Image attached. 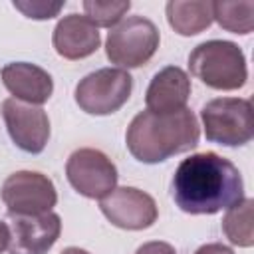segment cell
Here are the masks:
<instances>
[{"instance_id": "6da1fadb", "label": "cell", "mask_w": 254, "mask_h": 254, "mask_svg": "<svg viewBox=\"0 0 254 254\" xmlns=\"http://www.w3.org/2000/svg\"><path fill=\"white\" fill-rule=\"evenodd\" d=\"M171 192L183 212L214 214L244 198V183L234 163L206 151L181 161L173 175Z\"/></svg>"}, {"instance_id": "7a4b0ae2", "label": "cell", "mask_w": 254, "mask_h": 254, "mask_svg": "<svg viewBox=\"0 0 254 254\" xmlns=\"http://www.w3.org/2000/svg\"><path fill=\"white\" fill-rule=\"evenodd\" d=\"M198 137V121L194 113L185 107L175 113H137L127 127L125 143L137 161L155 165L173 155L194 149Z\"/></svg>"}, {"instance_id": "3957f363", "label": "cell", "mask_w": 254, "mask_h": 254, "mask_svg": "<svg viewBox=\"0 0 254 254\" xmlns=\"http://www.w3.org/2000/svg\"><path fill=\"white\" fill-rule=\"evenodd\" d=\"M190 73L204 85L220 91L240 89L248 79L246 58L234 42L208 40L189 56Z\"/></svg>"}, {"instance_id": "277c9868", "label": "cell", "mask_w": 254, "mask_h": 254, "mask_svg": "<svg viewBox=\"0 0 254 254\" xmlns=\"http://www.w3.org/2000/svg\"><path fill=\"white\" fill-rule=\"evenodd\" d=\"M204 135L208 141L240 147L250 143L254 137V115L250 99L240 97H218L210 99L200 109Z\"/></svg>"}, {"instance_id": "5b68a950", "label": "cell", "mask_w": 254, "mask_h": 254, "mask_svg": "<svg viewBox=\"0 0 254 254\" xmlns=\"http://www.w3.org/2000/svg\"><path fill=\"white\" fill-rule=\"evenodd\" d=\"M157 26L143 16H129L111 28L105 42V54L119 67H139L147 64L159 48Z\"/></svg>"}, {"instance_id": "8992f818", "label": "cell", "mask_w": 254, "mask_h": 254, "mask_svg": "<svg viewBox=\"0 0 254 254\" xmlns=\"http://www.w3.org/2000/svg\"><path fill=\"white\" fill-rule=\"evenodd\" d=\"M133 89V77L121 67H101L87 73L75 85V103L89 115L119 111Z\"/></svg>"}, {"instance_id": "52a82bcc", "label": "cell", "mask_w": 254, "mask_h": 254, "mask_svg": "<svg viewBox=\"0 0 254 254\" xmlns=\"http://www.w3.org/2000/svg\"><path fill=\"white\" fill-rule=\"evenodd\" d=\"M0 194L8 214H44L50 212L58 202V192L52 179L36 171L12 173L4 181Z\"/></svg>"}, {"instance_id": "ba28073f", "label": "cell", "mask_w": 254, "mask_h": 254, "mask_svg": "<svg viewBox=\"0 0 254 254\" xmlns=\"http://www.w3.org/2000/svg\"><path fill=\"white\" fill-rule=\"evenodd\" d=\"M69 185L87 198H103L117 185V169L111 159L97 149H77L65 163Z\"/></svg>"}, {"instance_id": "9c48e42d", "label": "cell", "mask_w": 254, "mask_h": 254, "mask_svg": "<svg viewBox=\"0 0 254 254\" xmlns=\"http://www.w3.org/2000/svg\"><path fill=\"white\" fill-rule=\"evenodd\" d=\"M99 208L111 224L125 230L149 228L159 216L153 196L135 187L113 189L107 196L99 200Z\"/></svg>"}, {"instance_id": "30bf717a", "label": "cell", "mask_w": 254, "mask_h": 254, "mask_svg": "<svg viewBox=\"0 0 254 254\" xmlns=\"http://www.w3.org/2000/svg\"><path fill=\"white\" fill-rule=\"evenodd\" d=\"M2 119L16 147L32 155L44 151L50 139V119L42 107L10 97L2 103Z\"/></svg>"}, {"instance_id": "8fae6325", "label": "cell", "mask_w": 254, "mask_h": 254, "mask_svg": "<svg viewBox=\"0 0 254 254\" xmlns=\"http://www.w3.org/2000/svg\"><path fill=\"white\" fill-rule=\"evenodd\" d=\"M10 216V254H46L62 232V220L56 212L44 214H8Z\"/></svg>"}, {"instance_id": "7c38bea8", "label": "cell", "mask_w": 254, "mask_h": 254, "mask_svg": "<svg viewBox=\"0 0 254 254\" xmlns=\"http://www.w3.org/2000/svg\"><path fill=\"white\" fill-rule=\"evenodd\" d=\"M2 83L14 95V99L42 105L54 93L52 75L36 64L28 62H12L2 67Z\"/></svg>"}, {"instance_id": "4fadbf2b", "label": "cell", "mask_w": 254, "mask_h": 254, "mask_svg": "<svg viewBox=\"0 0 254 254\" xmlns=\"http://www.w3.org/2000/svg\"><path fill=\"white\" fill-rule=\"evenodd\" d=\"M190 95V79L185 69L167 65L157 71L147 87L145 103L153 113H175L185 109Z\"/></svg>"}, {"instance_id": "5bb4252c", "label": "cell", "mask_w": 254, "mask_h": 254, "mask_svg": "<svg viewBox=\"0 0 254 254\" xmlns=\"http://www.w3.org/2000/svg\"><path fill=\"white\" fill-rule=\"evenodd\" d=\"M54 48L56 52L65 60H81L91 56L99 44V32L97 28L79 14H67L64 16L58 26L54 28Z\"/></svg>"}, {"instance_id": "9a60e30c", "label": "cell", "mask_w": 254, "mask_h": 254, "mask_svg": "<svg viewBox=\"0 0 254 254\" xmlns=\"http://www.w3.org/2000/svg\"><path fill=\"white\" fill-rule=\"evenodd\" d=\"M167 20L181 36H194L212 24V2L206 0H171L167 2Z\"/></svg>"}, {"instance_id": "2e32d148", "label": "cell", "mask_w": 254, "mask_h": 254, "mask_svg": "<svg viewBox=\"0 0 254 254\" xmlns=\"http://www.w3.org/2000/svg\"><path fill=\"white\" fill-rule=\"evenodd\" d=\"M252 198H242L238 204L230 206L222 218V230L226 238L242 248H250L254 244V230H252Z\"/></svg>"}, {"instance_id": "e0dca14e", "label": "cell", "mask_w": 254, "mask_h": 254, "mask_svg": "<svg viewBox=\"0 0 254 254\" xmlns=\"http://www.w3.org/2000/svg\"><path fill=\"white\" fill-rule=\"evenodd\" d=\"M212 20L232 34H250L254 28V2H212Z\"/></svg>"}, {"instance_id": "ac0fdd59", "label": "cell", "mask_w": 254, "mask_h": 254, "mask_svg": "<svg viewBox=\"0 0 254 254\" xmlns=\"http://www.w3.org/2000/svg\"><path fill=\"white\" fill-rule=\"evenodd\" d=\"M131 2L129 0H85L83 2V10H85V18L97 28H111L117 26L123 16L129 12Z\"/></svg>"}, {"instance_id": "d6986e66", "label": "cell", "mask_w": 254, "mask_h": 254, "mask_svg": "<svg viewBox=\"0 0 254 254\" xmlns=\"http://www.w3.org/2000/svg\"><path fill=\"white\" fill-rule=\"evenodd\" d=\"M14 8L20 10L24 16L34 20H50L60 14L64 2H50V0H14Z\"/></svg>"}, {"instance_id": "ffe728a7", "label": "cell", "mask_w": 254, "mask_h": 254, "mask_svg": "<svg viewBox=\"0 0 254 254\" xmlns=\"http://www.w3.org/2000/svg\"><path fill=\"white\" fill-rule=\"evenodd\" d=\"M135 254H177V252H175V248L171 244L155 240V242H147V244L139 246Z\"/></svg>"}, {"instance_id": "44dd1931", "label": "cell", "mask_w": 254, "mask_h": 254, "mask_svg": "<svg viewBox=\"0 0 254 254\" xmlns=\"http://www.w3.org/2000/svg\"><path fill=\"white\" fill-rule=\"evenodd\" d=\"M194 254H234L228 246H224V244H220V242H210V244H204V246H200Z\"/></svg>"}, {"instance_id": "7402d4cb", "label": "cell", "mask_w": 254, "mask_h": 254, "mask_svg": "<svg viewBox=\"0 0 254 254\" xmlns=\"http://www.w3.org/2000/svg\"><path fill=\"white\" fill-rule=\"evenodd\" d=\"M8 244H10V228L6 222L0 220V254L8 248Z\"/></svg>"}, {"instance_id": "603a6c76", "label": "cell", "mask_w": 254, "mask_h": 254, "mask_svg": "<svg viewBox=\"0 0 254 254\" xmlns=\"http://www.w3.org/2000/svg\"><path fill=\"white\" fill-rule=\"evenodd\" d=\"M62 254H89V252L83 250V248H77V246H69V248H65Z\"/></svg>"}]
</instances>
